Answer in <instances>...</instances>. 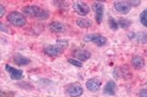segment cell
<instances>
[{
  "instance_id": "cell-1",
  "label": "cell",
  "mask_w": 147,
  "mask_h": 97,
  "mask_svg": "<svg viewBox=\"0 0 147 97\" xmlns=\"http://www.w3.org/2000/svg\"><path fill=\"white\" fill-rule=\"evenodd\" d=\"M23 13L31 18H36L40 20H46L49 17V12L47 10L42 9L36 5H28L22 8Z\"/></svg>"
},
{
  "instance_id": "cell-2",
  "label": "cell",
  "mask_w": 147,
  "mask_h": 97,
  "mask_svg": "<svg viewBox=\"0 0 147 97\" xmlns=\"http://www.w3.org/2000/svg\"><path fill=\"white\" fill-rule=\"evenodd\" d=\"M67 45H68V42L65 40H62V41H58L55 44L46 46L44 48V52L50 57H58L64 53Z\"/></svg>"
},
{
  "instance_id": "cell-3",
  "label": "cell",
  "mask_w": 147,
  "mask_h": 97,
  "mask_svg": "<svg viewBox=\"0 0 147 97\" xmlns=\"http://www.w3.org/2000/svg\"><path fill=\"white\" fill-rule=\"evenodd\" d=\"M7 20L10 24H12L16 27H23L26 24V16L18 12H11L7 15Z\"/></svg>"
},
{
  "instance_id": "cell-4",
  "label": "cell",
  "mask_w": 147,
  "mask_h": 97,
  "mask_svg": "<svg viewBox=\"0 0 147 97\" xmlns=\"http://www.w3.org/2000/svg\"><path fill=\"white\" fill-rule=\"evenodd\" d=\"M84 41L86 42H93L98 47H103L106 44L107 39L100 34H87L84 37Z\"/></svg>"
},
{
  "instance_id": "cell-5",
  "label": "cell",
  "mask_w": 147,
  "mask_h": 97,
  "mask_svg": "<svg viewBox=\"0 0 147 97\" xmlns=\"http://www.w3.org/2000/svg\"><path fill=\"white\" fill-rule=\"evenodd\" d=\"M83 90L80 84L73 83L65 87V94L70 97H79L83 94Z\"/></svg>"
},
{
  "instance_id": "cell-6",
  "label": "cell",
  "mask_w": 147,
  "mask_h": 97,
  "mask_svg": "<svg viewBox=\"0 0 147 97\" xmlns=\"http://www.w3.org/2000/svg\"><path fill=\"white\" fill-rule=\"evenodd\" d=\"M73 8L79 15H82V16L88 15L89 11H90V7H88V5L86 2H82V1L74 2Z\"/></svg>"
},
{
  "instance_id": "cell-7",
  "label": "cell",
  "mask_w": 147,
  "mask_h": 97,
  "mask_svg": "<svg viewBox=\"0 0 147 97\" xmlns=\"http://www.w3.org/2000/svg\"><path fill=\"white\" fill-rule=\"evenodd\" d=\"M93 10L95 15V20H96L97 24H101L103 21L104 13H105V5L99 2H95L93 5Z\"/></svg>"
},
{
  "instance_id": "cell-8",
  "label": "cell",
  "mask_w": 147,
  "mask_h": 97,
  "mask_svg": "<svg viewBox=\"0 0 147 97\" xmlns=\"http://www.w3.org/2000/svg\"><path fill=\"white\" fill-rule=\"evenodd\" d=\"M115 8L116 11L123 15H127L131 11V5L128 4L127 1H115Z\"/></svg>"
},
{
  "instance_id": "cell-9",
  "label": "cell",
  "mask_w": 147,
  "mask_h": 97,
  "mask_svg": "<svg viewBox=\"0 0 147 97\" xmlns=\"http://www.w3.org/2000/svg\"><path fill=\"white\" fill-rule=\"evenodd\" d=\"M5 70H7L10 76V78L12 80H20L23 77V70L18 69V68H14L10 67L9 65H5Z\"/></svg>"
},
{
  "instance_id": "cell-10",
  "label": "cell",
  "mask_w": 147,
  "mask_h": 97,
  "mask_svg": "<svg viewBox=\"0 0 147 97\" xmlns=\"http://www.w3.org/2000/svg\"><path fill=\"white\" fill-rule=\"evenodd\" d=\"M101 84H102V82L100 79L96 77H93V78H90L89 80H87V82L86 83V86L89 91H91V92H96V91L100 89Z\"/></svg>"
},
{
  "instance_id": "cell-11",
  "label": "cell",
  "mask_w": 147,
  "mask_h": 97,
  "mask_svg": "<svg viewBox=\"0 0 147 97\" xmlns=\"http://www.w3.org/2000/svg\"><path fill=\"white\" fill-rule=\"evenodd\" d=\"M13 60L15 62V64L18 66H26L31 62V60L26 58V57L21 55L19 53H16L13 57Z\"/></svg>"
},
{
  "instance_id": "cell-12",
  "label": "cell",
  "mask_w": 147,
  "mask_h": 97,
  "mask_svg": "<svg viewBox=\"0 0 147 97\" xmlns=\"http://www.w3.org/2000/svg\"><path fill=\"white\" fill-rule=\"evenodd\" d=\"M115 92H116V84H115V82L112 81V80L108 81L106 83L105 86L104 88V94L112 96V95L115 94Z\"/></svg>"
},
{
  "instance_id": "cell-13",
  "label": "cell",
  "mask_w": 147,
  "mask_h": 97,
  "mask_svg": "<svg viewBox=\"0 0 147 97\" xmlns=\"http://www.w3.org/2000/svg\"><path fill=\"white\" fill-rule=\"evenodd\" d=\"M75 57L79 61H86L91 58V53L86 49H76L75 52Z\"/></svg>"
},
{
  "instance_id": "cell-14",
  "label": "cell",
  "mask_w": 147,
  "mask_h": 97,
  "mask_svg": "<svg viewBox=\"0 0 147 97\" xmlns=\"http://www.w3.org/2000/svg\"><path fill=\"white\" fill-rule=\"evenodd\" d=\"M49 29L51 32H55V33H62L65 31V25L60 22H52L49 24Z\"/></svg>"
},
{
  "instance_id": "cell-15",
  "label": "cell",
  "mask_w": 147,
  "mask_h": 97,
  "mask_svg": "<svg viewBox=\"0 0 147 97\" xmlns=\"http://www.w3.org/2000/svg\"><path fill=\"white\" fill-rule=\"evenodd\" d=\"M131 64L135 69H141L144 66V60L140 56H134L131 59Z\"/></svg>"
},
{
  "instance_id": "cell-16",
  "label": "cell",
  "mask_w": 147,
  "mask_h": 97,
  "mask_svg": "<svg viewBox=\"0 0 147 97\" xmlns=\"http://www.w3.org/2000/svg\"><path fill=\"white\" fill-rule=\"evenodd\" d=\"M76 24L80 28H89L93 25V22L86 18H79L76 20Z\"/></svg>"
},
{
  "instance_id": "cell-17",
  "label": "cell",
  "mask_w": 147,
  "mask_h": 97,
  "mask_svg": "<svg viewBox=\"0 0 147 97\" xmlns=\"http://www.w3.org/2000/svg\"><path fill=\"white\" fill-rule=\"evenodd\" d=\"M123 68H122V67H116V68H115V72H114V75H115V77L116 79H119V78H122V77L126 78L128 70L126 69L124 72H123Z\"/></svg>"
},
{
  "instance_id": "cell-18",
  "label": "cell",
  "mask_w": 147,
  "mask_h": 97,
  "mask_svg": "<svg viewBox=\"0 0 147 97\" xmlns=\"http://www.w3.org/2000/svg\"><path fill=\"white\" fill-rule=\"evenodd\" d=\"M117 22H118V26H120L121 28H123V29L128 28L132 24V22L126 18H119Z\"/></svg>"
},
{
  "instance_id": "cell-19",
  "label": "cell",
  "mask_w": 147,
  "mask_h": 97,
  "mask_svg": "<svg viewBox=\"0 0 147 97\" xmlns=\"http://www.w3.org/2000/svg\"><path fill=\"white\" fill-rule=\"evenodd\" d=\"M140 22L144 27L147 28V8L144 9L140 15Z\"/></svg>"
},
{
  "instance_id": "cell-20",
  "label": "cell",
  "mask_w": 147,
  "mask_h": 97,
  "mask_svg": "<svg viewBox=\"0 0 147 97\" xmlns=\"http://www.w3.org/2000/svg\"><path fill=\"white\" fill-rule=\"evenodd\" d=\"M108 22H109V25H110V28L111 29H113V30H117L118 29V22L115 20V18H113V17H109V20H108Z\"/></svg>"
},
{
  "instance_id": "cell-21",
  "label": "cell",
  "mask_w": 147,
  "mask_h": 97,
  "mask_svg": "<svg viewBox=\"0 0 147 97\" xmlns=\"http://www.w3.org/2000/svg\"><path fill=\"white\" fill-rule=\"evenodd\" d=\"M67 61H68V63H70L71 65L75 66L76 67H83V64L81 61L79 60H76V59H67Z\"/></svg>"
},
{
  "instance_id": "cell-22",
  "label": "cell",
  "mask_w": 147,
  "mask_h": 97,
  "mask_svg": "<svg viewBox=\"0 0 147 97\" xmlns=\"http://www.w3.org/2000/svg\"><path fill=\"white\" fill-rule=\"evenodd\" d=\"M53 4L55 5H57V7L63 8V7H66L69 5V3L68 2H65V1H54Z\"/></svg>"
},
{
  "instance_id": "cell-23",
  "label": "cell",
  "mask_w": 147,
  "mask_h": 97,
  "mask_svg": "<svg viewBox=\"0 0 147 97\" xmlns=\"http://www.w3.org/2000/svg\"><path fill=\"white\" fill-rule=\"evenodd\" d=\"M127 2L131 7H137V5L141 4V1H127Z\"/></svg>"
},
{
  "instance_id": "cell-24",
  "label": "cell",
  "mask_w": 147,
  "mask_h": 97,
  "mask_svg": "<svg viewBox=\"0 0 147 97\" xmlns=\"http://www.w3.org/2000/svg\"><path fill=\"white\" fill-rule=\"evenodd\" d=\"M139 97H147V90L146 89L141 90V92L139 94Z\"/></svg>"
},
{
  "instance_id": "cell-25",
  "label": "cell",
  "mask_w": 147,
  "mask_h": 97,
  "mask_svg": "<svg viewBox=\"0 0 147 97\" xmlns=\"http://www.w3.org/2000/svg\"><path fill=\"white\" fill-rule=\"evenodd\" d=\"M0 9H1V11H0V16H3L4 15H5V7H3V5H0Z\"/></svg>"
}]
</instances>
